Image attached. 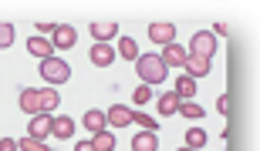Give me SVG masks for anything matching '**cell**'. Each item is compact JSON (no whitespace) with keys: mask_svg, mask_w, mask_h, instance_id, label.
Listing matches in <instances>:
<instances>
[{"mask_svg":"<svg viewBox=\"0 0 260 151\" xmlns=\"http://www.w3.org/2000/svg\"><path fill=\"white\" fill-rule=\"evenodd\" d=\"M162 64L166 67H183V61H186V47H179V44H169V47H162Z\"/></svg>","mask_w":260,"mask_h":151,"instance_id":"obj_12","label":"cell"},{"mask_svg":"<svg viewBox=\"0 0 260 151\" xmlns=\"http://www.w3.org/2000/svg\"><path fill=\"white\" fill-rule=\"evenodd\" d=\"M132 97H135V104H145V101H152V91H149V84H139Z\"/></svg>","mask_w":260,"mask_h":151,"instance_id":"obj_27","label":"cell"},{"mask_svg":"<svg viewBox=\"0 0 260 151\" xmlns=\"http://www.w3.org/2000/svg\"><path fill=\"white\" fill-rule=\"evenodd\" d=\"M179 151H193V148H179Z\"/></svg>","mask_w":260,"mask_h":151,"instance_id":"obj_31","label":"cell"},{"mask_svg":"<svg viewBox=\"0 0 260 151\" xmlns=\"http://www.w3.org/2000/svg\"><path fill=\"white\" fill-rule=\"evenodd\" d=\"M149 40H152V44H162V47H169V44L176 40V24H169V20L149 24Z\"/></svg>","mask_w":260,"mask_h":151,"instance_id":"obj_4","label":"cell"},{"mask_svg":"<svg viewBox=\"0 0 260 151\" xmlns=\"http://www.w3.org/2000/svg\"><path fill=\"white\" fill-rule=\"evenodd\" d=\"M159 148V138H155V131H139L132 138V151H155Z\"/></svg>","mask_w":260,"mask_h":151,"instance_id":"obj_15","label":"cell"},{"mask_svg":"<svg viewBox=\"0 0 260 151\" xmlns=\"http://www.w3.org/2000/svg\"><path fill=\"white\" fill-rule=\"evenodd\" d=\"M20 111L24 114H44V101H41V91H34V87H24L20 91Z\"/></svg>","mask_w":260,"mask_h":151,"instance_id":"obj_5","label":"cell"},{"mask_svg":"<svg viewBox=\"0 0 260 151\" xmlns=\"http://www.w3.org/2000/svg\"><path fill=\"white\" fill-rule=\"evenodd\" d=\"M186 54L203 57V61H213V54H216V37H213V30H200V34H193Z\"/></svg>","mask_w":260,"mask_h":151,"instance_id":"obj_3","label":"cell"},{"mask_svg":"<svg viewBox=\"0 0 260 151\" xmlns=\"http://www.w3.org/2000/svg\"><path fill=\"white\" fill-rule=\"evenodd\" d=\"M75 40H78V34H75V27H68V24H58L54 27V47H61V51H68V47H75Z\"/></svg>","mask_w":260,"mask_h":151,"instance_id":"obj_11","label":"cell"},{"mask_svg":"<svg viewBox=\"0 0 260 151\" xmlns=\"http://www.w3.org/2000/svg\"><path fill=\"white\" fill-rule=\"evenodd\" d=\"M48 134H51V118H48V114H34V118H30V124H27V138L44 141Z\"/></svg>","mask_w":260,"mask_h":151,"instance_id":"obj_8","label":"cell"},{"mask_svg":"<svg viewBox=\"0 0 260 151\" xmlns=\"http://www.w3.org/2000/svg\"><path fill=\"white\" fill-rule=\"evenodd\" d=\"M88 57H91V64H95V67H112V61H115V47H112V44H95Z\"/></svg>","mask_w":260,"mask_h":151,"instance_id":"obj_9","label":"cell"},{"mask_svg":"<svg viewBox=\"0 0 260 151\" xmlns=\"http://www.w3.org/2000/svg\"><path fill=\"white\" fill-rule=\"evenodd\" d=\"M203 144H206V131H203V128H196V124H189V128H186V148L200 151Z\"/></svg>","mask_w":260,"mask_h":151,"instance_id":"obj_17","label":"cell"},{"mask_svg":"<svg viewBox=\"0 0 260 151\" xmlns=\"http://www.w3.org/2000/svg\"><path fill=\"white\" fill-rule=\"evenodd\" d=\"M118 54L125 57V61H139V44H135V37H122L118 40Z\"/></svg>","mask_w":260,"mask_h":151,"instance_id":"obj_20","label":"cell"},{"mask_svg":"<svg viewBox=\"0 0 260 151\" xmlns=\"http://www.w3.org/2000/svg\"><path fill=\"white\" fill-rule=\"evenodd\" d=\"M135 71H139V77H142V84H162L166 77H169V67L162 64L159 54H139Z\"/></svg>","mask_w":260,"mask_h":151,"instance_id":"obj_1","label":"cell"},{"mask_svg":"<svg viewBox=\"0 0 260 151\" xmlns=\"http://www.w3.org/2000/svg\"><path fill=\"white\" fill-rule=\"evenodd\" d=\"M51 134H54V138H71V134H75V121L64 118V114L51 118Z\"/></svg>","mask_w":260,"mask_h":151,"instance_id":"obj_14","label":"cell"},{"mask_svg":"<svg viewBox=\"0 0 260 151\" xmlns=\"http://www.w3.org/2000/svg\"><path fill=\"white\" fill-rule=\"evenodd\" d=\"M95 151H115V134H108V131H98L95 134Z\"/></svg>","mask_w":260,"mask_h":151,"instance_id":"obj_23","label":"cell"},{"mask_svg":"<svg viewBox=\"0 0 260 151\" xmlns=\"http://www.w3.org/2000/svg\"><path fill=\"white\" fill-rule=\"evenodd\" d=\"M38 30H41V34H54V24H48V20H44V24H38Z\"/></svg>","mask_w":260,"mask_h":151,"instance_id":"obj_29","label":"cell"},{"mask_svg":"<svg viewBox=\"0 0 260 151\" xmlns=\"http://www.w3.org/2000/svg\"><path fill=\"white\" fill-rule=\"evenodd\" d=\"M75 151H95V144H91V141H81V144H78Z\"/></svg>","mask_w":260,"mask_h":151,"instance_id":"obj_30","label":"cell"},{"mask_svg":"<svg viewBox=\"0 0 260 151\" xmlns=\"http://www.w3.org/2000/svg\"><path fill=\"white\" fill-rule=\"evenodd\" d=\"M41 101H44V114H51L61 104V94L54 91V87H44V91H41Z\"/></svg>","mask_w":260,"mask_h":151,"instance_id":"obj_22","label":"cell"},{"mask_svg":"<svg viewBox=\"0 0 260 151\" xmlns=\"http://www.w3.org/2000/svg\"><path fill=\"white\" fill-rule=\"evenodd\" d=\"M0 151H17V141L14 138H0Z\"/></svg>","mask_w":260,"mask_h":151,"instance_id":"obj_28","label":"cell"},{"mask_svg":"<svg viewBox=\"0 0 260 151\" xmlns=\"http://www.w3.org/2000/svg\"><path fill=\"white\" fill-rule=\"evenodd\" d=\"M88 30H91V37H95L98 44H108V40L118 34V24H115V20H95Z\"/></svg>","mask_w":260,"mask_h":151,"instance_id":"obj_6","label":"cell"},{"mask_svg":"<svg viewBox=\"0 0 260 151\" xmlns=\"http://www.w3.org/2000/svg\"><path fill=\"white\" fill-rule=\"evenodd\" d=\"M41 77H44L51 87H58L71 77V67H68L64 61H58V57H48V61H41Z\"/></svg>","mask_w":260,"mask_h":151,"instance_id":"obj_2","label":"cell"},{"mask_svg":"<svg viewBox=\"0 0 260 151\" xmlns=\"http://www.w3.org/2000/svg\"><path fill=\"white\" fill-rule=\"evenodd\" d=\"M27 51H30L34 57H41V61L54 57V44H51V40H44V37H30V40H27Z\"/></svg>","mask_w":260,"mask_h":151,"instance_id":"obj_13","label":"cell"},{"mask_svg":"<svg viewBox=\"0 0 260 151\" xmlns=\"http://www.w3.org/2000/svg\"><path fill=\"white\" fill-rule=\"evenodd\" d=\"M132 108H125V104H112V108H108V114H105V121L108 124H115V128H128V124H132Z\"/></svg>","mask_w":260,"mask_h":151,"instance_id":"obj_7","label":"cell"},{"mask_svg":"<svg viewBox=\"0 0 260 151\" xmlns=\"http://www.w3.org/2000/svg\"><path fill=\"white\" fill-rule=\"evenodd\" d=\"M44 151H51V148H44Z\"/></svg>","mask_w":260,"mask_h":151,"instance_id":"obj_32","label":"cell"},{"mask_svg":"<svg viewBox=\"0 0 260 151\" xmlns=\"http://www.w3.org/2000/svg\"><path fill=\"white\" fill-rule=\"evenodd\" d=\"M132 124H142L145 131H155V128H159V124H155L152 118H149V114H142V111H139V114H132Z\"/></svg>","mask_w":260,"mask_h":151,"instance_id":"obj_26","label":"cell"},{"mask_svg":"<svg viewBox=\"0 0 260 151\" xmlns=\"http://www.w3.org/2000/svg\"><path fill=\"white\" fill-rule=\"evenodd\" d=\"M10 44H14V27L10 24H0V51L10 47Z\"/></svg>","mask_w":260,"mask_h":151,"instance_id":"obj_25","label":"cell"},{"mask_svg":"<svg viewBox=\"0 0 260 151\" xmlns=\"http://www.w3.org/2000/svg\"><path fill=\"white\" fill-rule=\"evenodd\" d=\"M17 151H44V141H38V138H27V134H24V138L17 141Z\"/></svg>","mask_w":260,"mask_h":151,"instance_id":"obj_24","label":"cell"},{"mask_svg":"<svg viewBox=\"0 0 260 151\" xmlns=\"http://www.w3.org/2000/svg\"><path fill=\"white\" fill-rule=\"evenodd\" d=\"M105 111H88L85 114V128H88V131H91V134H98V131H105Z\"/></svg>","mask_w":260,"mask_h":151,"instance_id":"obj_18","label":"cell"},{"mask_svg":"<svg viewBox=\"0 0 260 151\" xmlns=\"http://www.w3.org/2000/svg\"><path fill=\"white\" fill-rule=\"evenodd\" d=\"M183 71H186V77H203V74H210V61H203V57H193V54H186V61H183Z\"/></svg>","mask_w":260,"mask_h":151,"instance_id":"obj_10","label":"cell"},{"mask_svg":"<svg viewBox=\"0 0 260 151\" xmlns=\"http://www.w3.org/2000/svg\"><path fill=\"white\" fill-rule=\"evenodd\" d=\"M176 97H179V101H189V97H196V81H193V77H186V74L176 77Z\"/></svg>","mask_w":260,"mask_h":151,"instance_id":"obj_16","label":"cell"},{"mask_svg":"<svg viewBox=\"0 0 260 151\" xmlns=\"http://www.w3.org/2000/svg\"><path fill=\"white\" fill-rule=\"evenodd\" d=\"M176 111H179V97H176V91H169V94L159 97V114H162V118H169V114H176Z\"/></svg>","mask_w":260,"mask_h":151,"instance_id":"obj_19","label":"cell"},{"mask_svg":"<svg viewBox=\"0 0 260 151\" xmlns=\"http://www.w3.org/2000/svg\"><path fill=\"white\" fill-rule=\"evenodd\" d=\"M176 114H183L186 121H200L203 108H200V104H193V101H179V111H176Z\"/></svg>","mask_w":260,"mask_h":151,"instance_id":"obj_21","label":"cell"}]
</instances>
